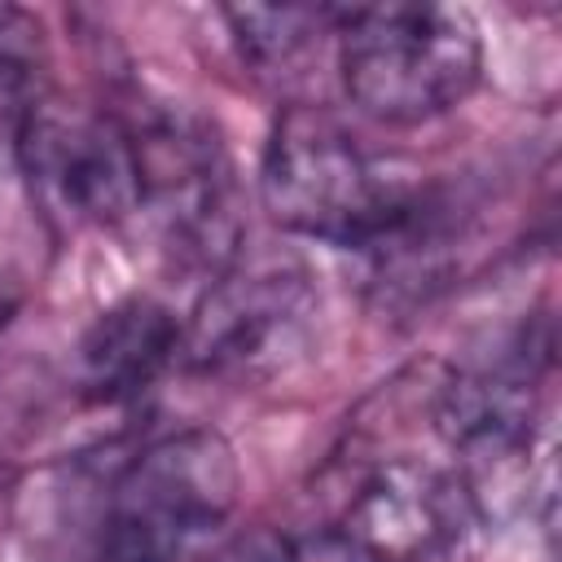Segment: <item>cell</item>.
Returning a JSON list of instances; mask_svg holds the SVG:
<instances>
[{
    "instance_id": "3",
    "label": "cell",
    "mask_w": 562,
    "mask_h": 562,
    "mask_svg": "<svg viewBox=\"0 0 562 562\" xmlns=\"http://www.w3.org/2000/svg\"><path fill=\"white\" fill-rule=\"evenodd\" d=\"M338 79L356 110L413 127L457 110L483 75V40L465 9L369 4L338 9Z\"/></svg>"
},
{
    "instance_id": "12",
    "label": "cell",
    "mask_w": 562,
    "mask_h": 562,
    "mask_svg": "<svg viewBox=\"0 0 562 562\" xmlns=\"http://www.w3.org/2000/svg\"><path fill=\"white\" fill-rule=\"evenodd\" d=\"M206 562H303V553L294 549L290 536L268 531V527H255V531H241L228 544H220Z\"/></svg>"
},
{
    "instance_id": "11",
    "label": "cell",
    "mask_w": 562,
    "mask_h": 562,
    "mask_svg": "<svg viewBox=\"0 0 562 562\" xmlns=\"http://www.w3.org/2000/svg\"><path fill=\"white\" fill-rule=\"evenodd\" d=\"M48 35L22 4H0V119L22 123L48 97Z\"/></svg>"
},
{
    "instance_id": "6",
    "label": "cell",
    "mask_w": 562,
    "mask_h": 562,
    "mask_svg": "<svg viewBox=\"0 0 562 562\" xmlns=\"http://www.w3.org/2000/svg\"><path fill=\"white\" fill-rule=\"evenodd\" d=\"M18 162L48 224L114 228L140 211L132 136L119 114L57 101L53 92L18 123Z\"/></svg>"
},
{
    "instance_id": "1",
    "label": "cell",
    "mask_w": 562,
    "mask_h": 562,
    "mask_svg": "<svg viewBox=\"0 0 562 562\" xmlns=\"http://www.w3.org/2000/svg\"><path fill=\"white\" fill-rule=\"evenodd\" d=\"M237 492L241 470L224 435L202 426L162 435L114 465L57 562H180L228 522Z\"/></svg>"
},
{
    "instance_id": "5",
    "label": "cell",
    "mask_w": 562,
    "mask_h": 562,
    "mask_svg": "<svg viewBox=\"0 0 562 562\" xmlns=\"http://www.w3.org/2000/svg\"><path fill=\"white\" fill-rule=\"evenodd\" d=\"M140 176V211L154 215L167 250L189 268L224 272L237 259V198L233 167L215 127L180 105L140 101L119 114Z\"/></svg>"
},
{
    "instance_id": "9",
    "label": "cell",
    "mask_w": 562,
    "mask_h": 562,
    "mask_svg": "<svg viewBox=\"0 0 562 562\" xmlns=\"http://www.w3.org/2000/svg\"><path fill=\"white\" fill-rule=\"evenodd\" d=\"M184 325L180 316L149 299V294H127L110 303L88 334L79 338V360H75V382L88 404H132L140 400L180 356Z\"/></svg>"
},
{
    "instance_id": "2",
    "label": "cell",
    "mask_w": 562,
    "mask_h": 562,
    "mask_svg": "<svg viewBox=\"0 0 562 562\" xmlns=\"http://www.w3.org/2000/svg\"><path fill=\"white\" fill-rule=\"evenodd\" d=\"M413 193L417 180L373 158L325 105L299 101L272 119L259 162V198L277 228L364 250Z\"/></svg>"
},
{
    "instance_id": "7",
    "label": "cell",
    "mask_w": 562,
    "mask_h": 562,
    "mask_svg": "<svg viewBox=\"0 0 562 562\" xmlns=\"http://www.w3.org/2000/svg\"><path fill=\"white\" fill-rule=\"evenodd\" d=\"M479 492L457 470L395 457L369 470L342 509V544L369 562H439L479 527Z\"/></svg>"
},
{
    "instance_id": "8",
    "label": "cell",
    "mask_w": 562,
    "mask_h": 562,
    "mask_svg": "<svg viewBox=\"0 0 562 562\" xmlns=\"http://www.w3.org/2000/svg\"><path fill=\"white\" fill-rule=\"evenodd\" d=\"M549 338L518 325L496 351L452 369L435 395V430L474 470H501L531 448Z\"/></svg>"
},
{
    "instance_id": "10",
    "label": "cell",
    "mask_w": 562,
    "mask_h": 562,
    "mask_svg": "<svg viewBox=\"0 0 562 562\" xmlns=\"http://www.w3.org/2000/svg\"><path fill=\"white\" fill-rule=\"evenodd\" d=\"M228 22V35L246 66L259 75H285L294 70L321 35H334L338 9H303V4H228L220 9Z\"/></svg>"
},
{
    "instance_id": "4",
    "label": "cell",
    "mask_w": 562,
    "mask_h": 562,
    "mask_svg": "<svg viewBox=\"0 0 562 562\" xmlns=\"http://www.w3.org/2000/svg\"><path fill=\"white\" fill-rule=\"evenodd\" d=\"M316 316L312 272L294 255H237L198 299L180 356L206 378L255 386L290 373L312 351Z\"/></svg>"
}]
</instances>
